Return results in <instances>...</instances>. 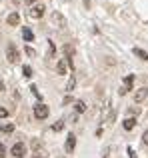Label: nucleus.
<instances>
[{"instance_id": "1", "label": "nucleus", "mask_w": 148, "mask_h": 158, "mask_svg": "<svg viewBox=\"0 0 148 158\" xmlns=\"http://www.w3.org/2000/svg\"><path fill=\"white\" fill-rule=\"evenodd\" d=\"M48 114H50V108H48L46 104L38 102V104L34 106V118H38V120H44V118H48Z\"/></svg>"}, {"instance_id": "2", "label": "nucleus", "mask_w": 148, "mask_h": 158, "mask_svg": "<svg viewBox=\"0 0 148 158\" xmlns=\"http://www.w3.org/2000/svg\"><path fill=\"white\" fill-rule=\"evenodd\" d=\"M44 4H34V6H30V10H28V18H42L44 16Z\"/></svg>"}, {"instance_id": "3", "label": "nucleus", "mask_w": 148, "mask_h": 158, "mask_svg": "<svg viewBox=\"0 0 148 158\" xmlns=\"http://www.w3.org/2000/svg\"><path fill=\"white\" fill-rule=\"evenodd\" d=\"M132 82H134V74H128V76L124 78V84L120 86V90H118V92H120L122 96H124V94L128 92V90H132Z\"/></svg>"}, {"instance_id": "4", "label": "nucleus", "mask_w": 148, "mask_h": 158, "mask_svg": "<svg viewBox=\"0 0 148 158\" xmlns=\"http://www.w3.org/2000/svg\"><path fill=\"white\" fill-rule=\"evenodd\" d=\"M24 154H26V146H24L22 142H16L14 146H12V156L14 158H24Z\"/></svg>"}, {"instance_id": "5", "label": "nucleus", "mask_w": 148, "mask_h": 158, "mask_svg": "<svg viewBox=\"0 0 148 158\" xmlns=\"http://www.w3.org/2000/svg\"><path fill=\"white\" fill-rule=\"evenodd\" d=\"M6 58H8V62H18V50H16L14 44H8V48H6Z\"/></svg>"}, {"instance_id": "6", "label": "nucleus", "mask_w": 148, "mask_h": 158, "mask_svg": "<svg viewBox=\"0 0 148 158\" xmlns=\"http://www.w3.org/2000/svg\"><path fill=\"white\" fill-rule=\"evenodd\" d=\"M74 146H76V134H68L66 136V144H64V150L68 152V154H70V152H74Z\"/></svg>"}, {"instance_id": "7", "label": "nucleus", "mask_w": 148, "mask_h": 158, "mask_svg": "<svg viewBox=\"0 0 148 158\" xmlns=\"http://www.w3.org/2000/svg\"><path fill=\"white\" fill-rule=\"evenodd\" d=\"M148 98V88L146 86H142V88H138L136 92H134V102H144Z\"/></svg>"}, {"instance_id": "8", "label": "nucleus", "mask_w": 148, "mask_h": 158, "mask_svg": "<svg viewBox=\"0 0 148 158\" xmlns=\"http://www.w3.org/2000/svg\"><path fill=\"white\" fill-rule=\"evenodd\" d=\"M52 22H54V26H56V28L66 26V20H64V16L60 14V12H52Z\"/></svg>"}, {"instance_id": "9", "label": "nucleus", "mask_w": 148, "mask_h": 158, "mask_svg": "<svg viewBox=\"0 0 148 158\" xmlns=\"http://www.w3.org/2000/svg\"><path fill=\"white\" fill-rule=\"evenodd\" d=\"M122 126H124V130H132V128L136 126V118H132V116L128 118V116H126V120L122 122Z\"/></svg>"}, {"instance_id": "10", "label": "nucleus", "mask_w": 148, "mask_h": 158, "mask_svg": "<svg viewBox=\"0 0 148 158\" xmlns=\"http://www.w3.org/2000/svg\"><path fill=\"white\" fill-rule=\"evenodd\" d=\"M6 22L10 24V26H16V24L20 22V16H18V12H12V14L6 18Z\"/></svg>"}, {"instance_id": "11", "label": "nucleus", "mask_w": 148, "mask_h": 158, "mask_svg": "<svg viewBox=\"0 0 148 158\" xmlns=\"http://www.w3.org/2000/svg\"><path fill=\"white\" fill-rule=\"evenodd\" d=\"M22 38L26 40V42H32V40H34V34H32L30 28H24V30H22Z\"/></svg>"}, {"instance_id": "12", "label": "nucleus", "mask_w": 148, "mask_h": 158, "mask_svg": "<svg viewBox=\"0 0 148 158\" xmlns=\"http://www.w3.org/2000/svg\"><path fill=\"white\" fill-rule=\"evenodd\" d=\"M74 86H76V76L72 74V76L68 78V82H66V92H72V90H74Z\"/></svg>"}, {"instance_id": "13", "label": "nucleus", "mask_w": 148, "mask_h": 158, "mask_svg": "<svg viewBox=\"0 0 148 158\" xmlns=\"http://www.w3.org/2000/svg\"><path fill=\"white\" fill-rule=\"evenodd\" d=\"M132 52L136 54V56L140 58V60H148V52H146V50H142V48H134Z\"/></svg>"}, {"instance_id": "14", "label": "nucleus", "mask_w": 148, "mask_h": 158, "mask_svg": "<svg viewBox=\"0 0 148 158\" xmlns=\"http://www.w3.org/2000/svg\"><path fill=\"white\" fill-rule=\"evenodd\" d=\"M66 70H68V66L64 64V60H60L58 64H56V72L58 74H66Z\"/></svg>"}, {"instance_id": "15", "label": "nucleus", "mask_w": 148, "mask_h": 158, "mask_svg": "<svg viewBox=\"0 0 148 158\" xmlns=\"http://www.w3.org/2000/svg\"><path fill=\"white\" fill-rule=\"evenodd\" d=\"M74 110H76V112H84L86 110V104L82 100H74Z\"/></svg>"}, {"instance_id": "16", "label": "nucleus", "mask_w": 148, "mask_h": 158, "mask_svg": "<svg viewBox=\"0 0 148 158\" xmlns=\"http://www.w3.org/2000/svg\"><path fill=\"white\" fill-rule=\"evenodd\" d=\"M62 128H64V120H62V118H60V120H56V122L52 124V130H54V132H60Z\"/></svg>"}, {"instance_id": "17", "label": "nucleus", "mask_w": 148, "mask_h": 158, "mask_svg": "<svg viewBox=\"0 0 148 158\" xmlns=\"http://www.w3.org/2000/svg\"><path fill=\"white\" fill-rule=\"evenodd\" d=\"M54 54H56L54 42H50V40H48V58H54Z\"/></svg>"}, {"instance_id": "18", "label": "nucleus", "mask_w": 148, "mask_h": 158, "mask_svg": "<svg viewBox=\"0 0 148 158\" xmlns=\"http://www.w3.org/2000/svg\"><path fill=\"white\" fill-rule=\"evenodd\" d=\"M22 74H24L26 78H32V68H30L28 64H24V66H22Z\"/></svg>"}, {"instance_id": "19", "label": "nucleus", "mask_w": 148, "mask_h": 158, "mask_svg": "<svg viewBox=\"0 0 148 158\" xmlns=\"http://www.w3.org/2000/svg\"><path fill=\"white\" fill-rule=\"evenodd\" d=\"M14 124H0V132H12Z\"/></svg>"}, {"instance_id": "20", "label": "nucleus", "mask_w": 148, "mask_h": 158, "mask_svg": "<svg viewBox=\"0 0 148 158\" xmlns=\"http://www.w3.org/2000/svg\"><path fill=\"white\" fill-rule=\"evenodd\" d=\"M30 90H32V94H34V96H36V98H38V100H40V98H42V96H40V92H38V88H36V86H34V84H32V86H30Z\"/></svg>"}, {"instance_id": "21", "label": "nucleus", "mask_w": 148, "mask_h": 158, "mask_svg": "<svg viewBox=\"0 0 148 158\" xmlns=\"http://www.w3.org/2000/svg\"><path fill=\"white\" fill-rule=\"evenodd\" d=\"M130 114H132V118H134V114H138V112H140V110H138V106H132V108H130Z\"/></svg>"}, {"instance_id": "22", "label": "nucleus", "mask_w": 148, "mask_h": 158, "mask_svg": "<svg viewBox=\"0 0 148 158\" xmlns=\"http://www.w3.org/2000/svg\"><path fill=\"white\" fill-rule=\"evenodd\" d=\"M108 154H110V146H106L104 150H102V158H108Z\"/></svg>"}, {"instance_id": "23", "label": "nucleus", "mask_w": 148, "mask_h": 158, "mask_svg": "<svg viewBox=\"0 0 148 158\" xmlns=\"http://www.w3.org/2000/svg\"><path fill=\"white\" fill-rule=\"evenodd\" d=\"M6 116H8V110L6 108H0V118H6Z\"/></svg>"}, {"instance_id": "24", "label": "nucleus", "mask_w": 148, "mask_h": 158, "mask_svg": "<svg viewBox=\"0 0 148 158\" xmlns=\"http://www.w3.org/2000/svg\"><path fill=\"white\" fill-rule=\"evenodd\" d=\"M6 156V148H4V144H0V158Z\"/></svg>"}, {"instance_id": "25", "label": "nucleus", "mask_w": 148, "mask_h": 158, "mask_svg": "<svg viewBox=\"0 0 148 158\" xmlns=\"http://www.w3.org/2000/svg\"><path fill=\"white\" fill-rule=\"evenodd\" d=\"M70 102H74V98L68 94V96H64V104H70Z\"/></svg>"}, {"instance_id": "26", "label": "nucleus", "mask_w": 148, "mask_h": 158, "mask_svg": "<svg viewBox=\"0 0 148 158\" xmlns=\"http://www.w3.org/2000/svg\"><path fill=\"white\" fill-rule=\"evenodd\" d=\"M26 54H28V56H34V48H32V46H26Z\"/></svg>"}, {"instance_id": "27", "label": "nucleus", "mask_w": 148, "mask_h": 158, "mask_svg": "<svg viewBox=\"0 0 148 158\" xmlns=\"http://www.w3.org/2000/svg\"><path fill=\"white\" fill-rule=\"evenodd\" d=\"M142 142H144V144H146V146H148V130L144 132V134H142Z\"/></svg>"}, {"instance_id": "28", "label": "nucleus", "mask_w": 148, "mask_h": 158, "mask_svg": "<svg viewBox=\"0 0 148 158\" xmlns=\"http://www.w3.org/2000/svg\"><path fill=\"white\" fill-rule=\"evenodd\" d=\"M128 156H130V158H136V154H134V150H132L130 146H128Z\"/></svg>"}, {"instance_id": "29", "label": "nucleus", "mask_w": 148, "mask_h": 158, "mask_svg": "<svg viewBox=\"0 0 148 158\" xmlns=\"http://www.w3.org/2000/svg\"><path fill=\"white\" fill-rule=\"evenodd\" d=\"M34 2H36V0H26V4H28V6H32Z\"/></svg>"}, {"instance_id": "30", "label": "nucleus", "mask_w": 148, "mask_h": 158, "mask_svg": "<svg viewBox=\"0 0 148 158\" xmlns=\"http://www.w3.org/2000/svg\"><path fill=\"white\" fill-rule=\"evenodd\" d=\"M2 90H4V82L0 80V92H2Z\"/></svg>"}]
</instances>
